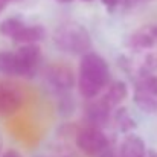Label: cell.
<instances>
[{
    "label": "cell",
    "mask_w": 157,
    "mask_h": 157,
    "mask_svg": "<svg viewBox=\"0 0 157 157\" xmlns=\"http://www.w3.org/2000/svg\"><path fill=\"white\" fill-rule=\"evenodd\" d=\"M110 82V67L105 58L95 52L82 55L76 81L79 95L86 99H95Z\"/></svg>",
    "instance_id": "obj_1"
},
{
    "label": "cell",
    "mask_w": 157,
    "mask_h": 157,
    "mask_svg": "<svg viewBox=\"0 0 157 157\" xmlns=\"http://www.w3.org/2000/svg\"><path fill=\"white\" fill-rule=\"evenodd\" d=\"M55 46L64 53L86 55L92 49V37L79 23H64L53 32Z\"/></svg>",
    "instance_id": "obj_2"
},
{
    "label": "cell",
    "mask_w": 157,
    "mask_h": 157,
    "mask_svg": "<svg viewBox=\"0 0 157 157\" xmlns=\"http://www.w3.org/2000/svg\"><path fill=\"white\" fill-rule=\"evenodd\" d=\"M78 148L87 156H101L107 150H110V140L101 128L86 127L76 134Z\"/></svg>",
    "instance_id": "obj_3"
},
{
    "label": "cell",
    "mask_w": 157,
    "mask_h": 157,
    "mask_svg": "<svg viewBox=\"0 0 157 157\" xmlns=\"http://www.w3.org/2000/svg\"><path fill=\"white\" fill-rule=\"evenodd\" d=\"M133 99L136 105L147 111V113H154L157 111V78L156 76H142L137 78L136 86H134V93Z\"/></svg>",
    "instance_id": "obj_4"
},
{
    "label": "cell",
    "mask_w": 157,
    "mask_h": 157,
    "mask_svg": "<svg viewBox=\"0 0 157 157\" xmlns=\"http://www.w3.org/2000/svg\"><path fill=\"white\" fill-rule=\"evenodd\" d=\"M46 84L58 93H67L75 86V75L64 64H51L44 70Z\"/></svg>",
    "instance_id": "obj_5"
},
{
    "label": "cell",
    "mask_w": 157,
    "mask_h": 157,
    "mask_svg": "<svg viewBox=\"0 0 157 157\" xmlns=\"http://www.w3.org/2000/svg\"><path fill=\"white\" fill-rule=\"evenodd\" d=\"M111 116V108L102 101V98L90 99L89 105L84 110V121L87 122V127L102 128L108 124Z\"/></svg>",
    "instance_id": "obj_6"
},
{
    "label": "cell",
    "mask_w": 157,
    "mask_h": 157,
    "mask_svg": "<svg viewBox=\"0 0 157 157\" xmlns=\"http://www.w3.org/2000/svg\"><path fill=\"white\" fill-rule=\"evenodd\" d=\"M17 55L23 66V78H34L38 72V66L41 61V49L37 44H25L20 46Z\"/></svg>",
    "instance_id": "obj_7"
},
{
    "label": "cell",
    "mask_w": 157,
    "mask_h": 157,
    "mask_svg": "<svg viewBox=\"0 0 157 157\" xmlns=\"http://www.w3.org/2000/svg\"><path fill=\"white\" fill-rule=\"evenodd\" d=\"M157 41V26L156 25H147L142 26L140 29L134 31L128 40H127V46L136 52H142V51H148L150 48H153Z\"/></svg>",
    "instance_id": "obj_8"
},
{
    "label": "cell",
    "mask_w": 157,
    "mask_h": 157,
    "mask_svg": "<svg viewBox=\"0 0 157 157\" xmlns=\"http://www.w3.org/2000/svg\"><path fill=\"white\" fill-rule=\"evenodd\" d=\"M23 105V96L9 86H0V116H12Z\"/></svg>",
    "instance_id": "obj_9"
},
{
    "label": "cell",
    "mask_w": 157,
    "mask_h": 157,
    "mask_svg": "<svg viewBox=\"0 0 157 157\" xmlns=\"http://www.w3.org/2000/svg\"><path fill=\"white\" fill-rule=\"evenodd\" d=\"M119 157H145L147 147L142 137L136 134H128L119 145Z\"/></svg>",
    "instance_id": "obj_10"
},
{
    "label": "cell",
    "mask_w": 157,
    "mask_h": 157,
    "mask_svg": "<svg viewBox=\"0 0 157 157\" xmlns=\"http://www.w3.org/2000/svg\"><path fill=\"white\" fill-rule=\"evenodd\" d=\"M0 73L6 76L23 78V66L17 52L0 51Z\"/></svg>",
    "instance_id": "obj_11"
},
{
    "label": "cell",
    "mask_w": 157,
    "mask_h": 157,
    "mask_svg": "<svg viewBox=\"0 0 157 157\" xmlns=\"http://www.w3.org/2000/svg\"><path fill=\"white\" fill-rule=\"evenodd\" d=\"M46 38V29L41 25H26L12 40L15 43L25 44H37L38 41H43Z\"/></svg>",
    "instance_id": "obj_12"
},
{
    "label": "cell",
    "mask_w": 157,
    "mask_h": 157,
    "mask_svg": "<svg viewBox=\"0 0 157 157\" xmlns=\"http://www.w3.org/2000/svg\"><path fill=\"white\" fill-rule=\"evenodd\" d=\"M127 95H128L127 84L122 81H113L107 86V89L104 90V95L101 98L110 108H114L127 98Z\"/></svg>",
    "instance_id": "obj_13"
},
{
    "label": "cell",
    "mask_w": 157,
    "mask_h": 157,
    "mask_svg": "<svg viewBox=\"0 0 157 157\" xmlns=\"http://www.w3.org/2000/svg\"><path fill=\"white\" fill-rule=\"evenodd\" d=\"M111 119H113L114 125L117 127V130L122 131V133H128V131H131V130H134L137 127V124H136L133 114L130 113V110L128 108H124V107L122 108H117L113 113Z\"/></svg>",
    "instance_id": "obj_14"
},
{
    "label": "cell",
    "mask_w": 157,
    "mask_h": 157,
    "mask_svg": "<svg viewBox=\"0 0 157 157\" xmlns=\"http://www.w3.org/2000/svg\"><path fill=\"white\" fill-rule=\"evenodd\" d=\"M25 26H26V23L23 21L21 17H9L0 23V34L12 40Z\"/></svg>",
    "instance_id": "obj_15"
},
{
    "label": "cell",
    "mask_w": 157,
    "mask_h": 157,
    "mask_svg": "<svg viewBox=\"0 0 157 157\" xmlns=\"http://www.w3.org/2000/svg\"><path fill=\"white\" fill-rule=\"evenodd\" d=\"M101 2L108 11H113L117 5H122V0H101Z\"/></svg>",
    "instance_id": "obj_16"
},
{
    "label": "cell",
    "mask_w": 157,
    "mask_h": 157,
    "mask_svg": "<svg viewBox=\"0 0 157 157\" xmlns=\"http://www.w3.org/2000/svg\"><path fill=\"white\" fill-rule=\"evenodd\" d=\"M145 0H122V5H124V8H136V6H139L140 3H144Z\"/></svg>",
    "instance_id": "obj_17"
},
{
    "label": "cell",
    "mask_w": 157,
    "mask_h": 157,
    "mask_svg": "<svg viewBox=\"0 0 157 157\" xmlns=\"http://www.w3.org/2000/svg\"><path fill=\"white\" fill-rule=\"evenodd\" d=\"M0 157H23V156H21L18 151H15V150H8V151H5Z\"/></svg>",
    "instance_id": "obj_18"
},
{
    "label": "cell",
    "mask_w": 157,
    "mask_h": 157,
    "mask_svg": "<svg viewBox=\"0 0 157 157\" xmlns=\"http://www.w3.org/2000/svg\"><path fill=\"white\" fill-rule=\"evenodd\" d=\"M99 157H119V154H114L113 151H110V150H107L104 154H101Z\"/></svg>",
    "instance_id": "obj_19"
},
{
    "label": "cell",
    "mask_w": 157,
    "mask_h": 157,
    "mask_svg": "<svg viewBox=\"0 0 157 157\" xmlns=\"http://www.w3.org/2000/svg\"><path fill=\"white\" fill-rule=\"evenodd\" d=\"M6 5H8V2H6V0H0V14L3 12V9L6 8Z\"/></svg>",
    "instance_id": "obj_20"
},
{
    "label": "cell",
    "mask_w": 157,
    "mask_h": 157,
    "mask_svg": "<svg viewBox=\"0 0 157 157\" xmlns=\"http://www.w3.org/2000/svg\"><path fill=\"white\" fill-rule=\"evenodd\" d=\"M145 157H157V151H148Z\"/></svg>",
    "instance_id": "obj_21"
},
{
    "label": "cell",
    "mask_w": 157,
    "mask_h": 157,
    "mask_svg": "<svg viewBox=\"0 0 157 157\" xmlns=\"http://www.w3.org/2000/svg\"><path fill=\"white\" fill-rule=\"evenodd\" d=\"M56 2H59V3H70L72 0H56Z\"/></svg>",
    "instance_id": "obj_22"
},
{
    "label": "cell",
    "mask_w": 157,
    "mask_h": 157,
    "mask_svg": "<svg viewBox=\"0 0 157 157\" xmlns=\"http://www.w3.org/2000/svg\"><path fill=\"white\" fill-rule=\"evenodd\" d=\"M8 3H18V2H21V0H6Z\"/></svg>",
    "instance_id": "obj_23"
},
{
    "label": "cell",
    "mask_w": 157,
    "mask_h": 157,
    "mask_svg": "<svg viewBox=\"0 0 157 157\" xmlns=\"http://www.w3.org/2000/svg\"><path fill=\"white\" fill-rule=\"evenodd\" d=\"M0 150H2V137H0Z\"/></svg>",
    "instance_id": "obj_24"
},
{
    "label": "cell",
    "mask_w": 157,
    "mask_h": 157,
    "mask_svg": "<svg viewBox=\"0 0 157 157\" xmlns=\"http://www.w3.org/2000/svg\"><path fill=\"white\" fill-rule=\"evenodd\" d=\"M82 2H92V0H82Z\"/></svg>",
    "instance_id": "obj_25"
}]
</instances>
